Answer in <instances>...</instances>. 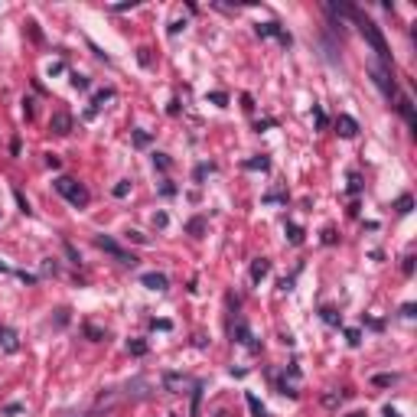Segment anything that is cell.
I'll use <instances>...</instances> for the list:
<instances>
[{"mask_svg":"<svg viewBox=\"0 0 417 417\" xmlns=\"http://www.w3.org/2000/svg\"><path fill=\"white\" fill-rule=\"evenodd\" d=\"M94 244H98L101 251H108L111 258H118L121 264H127V268H134V264H137V258H134V254H127L124 248H121V244L114 241V238H108V235H94Z\"/></svg>","mask_w":417,"mask_h":417,"instance_id":"7a4b0ae2","label":"cell"},{"mask_svg":"<svg viewBox=\"0 0 417 417\" xmlns=\"http://www.w3.org/2000/svg\"><path fill=\"white\" fill-rule=\"evenodd\" d=\"M411 205H414V199H411V196H401L398 202H394V209H398L401 215H408V212H411Z\"/></svg>","mask_w":417,"mask_h":417,"instance_id":"e0dca14e","label":"cell"},{"mask_svg":"<svg viewBox=\"0 0 417 417\" xmlns=\"http://www.w3.org/2000/svg\"><path fill=\"white\" fill-rule=\"evenodd\" d=\"M13 196H16V205H20V212H26V215H30V202H26V196L20 192V189H13Z\"/></svg>","mask_w":417,"mask_h":417,"instance_id":"484cf974","label":"cell"},{"mask_svg":"<svg viewBox=\"0 0 417 417\" xmlns=\"http://www.w3.org/2000/svg\"><path fill=\"white\" fill-rule=\"evenodd\" d=\"M72 85L79 88V92H88V88H92V82H88L85 75H79V72H75V75H72Z\"/></svg>","mask_w":417,"mask_h":417,"instance_id":"ac0fdd59","label":"cell"},{"mask_svg":"<svg viewBox=\"0 0 417 417\" xmlns=\"http://www.w3.org/2000/svg\"><path fill=\"white\" fill-rule=\"evenodd\" d=\"M346 339L352 342V346H359V342H362V332H359V329H346Z\"/></svg>","mask_w":417,"mask_h":417,"instance_id":"f546056e","label":"cell"},{"mask_svg":"<svg viewBox=\"0 0 417 417\" xmlns=\"http://www.w3.org/2000/svg\"><path fill=\"white\" fill-rule=\"evenodd\" d=\"M127 349H131V355H147V342H143V339H131Z\"/></svg>","mask_w":417,"mask_h":417,"instance_id":"2e32d148","label":"cell"},{"mask_svg":"<svg viewBox=\"0 0 417 417\" xmlns=\"http://www.w3.org/2000/svg\"><path fill=\"white\" fill-rule=\"evenodd\" d=\"M153 222H157V229H166V222H170V219H166V212H157Z\"/></svg>","mask_w":417,"mask_h":417,"instance_id":"d6a6232c","label":"cell"},{"mask_svg":"<svg viewBox=\"0 0 417 417\" xmlns=\"http://www.w3.org/2000/svg\"><path fill=\"white\" fill-rule=\"evenodd\" d=\"M248 408H251V414L254 417H268V411H264V404L254 398V394H248Z\"/></svg>","mask_w":417,"mask_h":417,"instance_id":"5bb4252c","label":"cell"},{"mask_svg":"<svg viewBox=\"0 0 417 417\" xmlns=\"http://www.w3.org/2000/svg\"><path fill=\"white\" fill-rule=\"evenodd\" d=\"M111 98H114V92H111V88H104V92H98V94H94V108H92V111L104 108V101H111Z\"/></svg>","mask_w":417,"mask_h":417,"instance_id":"9a60e30c","label":"cell"},{"mask_svg":"<svg viewBox=\"0 0 417 417\" xmlns=\"http://www.w3.org/2000/svg\"><path fill=\"white\" fill-rule=\"evenodd\" d=\"M150 140H153V137H150L147 131H134V143H137V147H147Z\"/></svg>","mask_w":417,"mask_h":417,"instance_id":"d4e9b609","label":"cell"},{"mask_svg":"<svg viewBox=\"0 0 417 417\" xmlns=\"http://www.w3.org/2000/svg\"><path fill=\"white\" fill-rule=\"evenodd\" d=\"M186 232H189V235H202V232H205V219H202V215H196V219H189V225H186Z\"/></svg>","mask_w":417,"mask_h":417,"instance_id":"7c38bea8","label":"cell"},{"mask_svg":"<svg viewBox=\"0 0 417 417\" xmlns=\"http://www.w3.org/2000/svg\"><path fill=\"white\" fill-rule=\"evenodd\" d=\"M49 131H52V134H59V137L72 134V114H65V111H55L52 118H49Z\"/></svg>","mask_w":417,"mask_h":417,"instance_id":"3957f363","label":"cell"},{"mask_svg":"<svg viewBox=\"0 0 417 417\" xmlns=\"http://www.w3.org/2000/svg\"><path fill=\"white\" fill-rule=\"evenodd\" d=\"M209 101L219 104V108H225V104H229V94H225V92H212V94H209Z\"/></svg>","mask_w":417,"mask_h":417,"instance_id":"44dd1931","label":"cell"},{"mask_svg":"<svg viewBox=\"0 0 417 417\" xmlns=\"http://www.w3.org/2000/svg\"><path fill=\"white\" fill-rule=\"evenodd\" d=\"M371 381H375L378 388H388V385H394V381H398V375H375Z\"/></svg>","mask_w":417,"mask_h":417,"instance_id":"d6986e66","label":"cell"},{"mask_svg":"<svg viewBox=\"0 0 417 417\" xmlns=\"http://www.w3.org/2000/svg\"><path fill=\"white\" fill-rule=\"evenodd\" d=\"M127 192H131V183H127V180H121L118 186H114V196H118V199H124Z\"/></svg>","mask_w":417,"mask_h":417,"instance_id":"4316f807","label":"cell"},{"mask_svg":"<svg viewBox=\"0 0 417 417\" xmlns=\"http://www.w3.org/2000/svg\"><path fill=\"white\" fill-rule=\"evenodd\" d=\"M212 170H215V166H212V163H202V166H196V183H202V180H205V176L212 173Z\"/></svg>","mask_w":417,"mask_h":417,"instance_id":"603a6c76","label":"cell"},{"mask_svg":"<svg viewBox=\"0 0 417 417\" xmlns=\"http://www.w3.org/2000/svg\"><path fill=\"white\" fill-rule=\"evenodd\" d=\"M258 36H277V40L283 43V46H290V33L280 30V23H258Z\"/></svg>","mask_w":417,"mask_h":417,"instance_id":"5b68a950","label":"cell"},{"mask_svg":"<svg viewBox=\"0 0 417 417\" xmlns=\"http://www.w3.org/2000/svg\"><path fill=\"white\" fill-rule=\"evenodd\" d=\"M313 118H316V127H320V131H326V127H329V118H326V111L320 108V104H313Z\"/></svg>","mask_w":417,"mask_h":417,"instance_id":"4fadbf2b","label":"cell"},{"mask_svg":"<svg viewBox=\"0 0 417 417\" xmlns=\"http://www.w3.org/2000/svg\"><path fill=\"white\" fill-rule=\"evenodd\" d=\"M235 336H238V342H244V346H251V329H248V323H244V320H238V326H235Z\"/></svg>","mask_w":417,"mask_h":417,"instance_id":"8fae6325","label":"cell"},{"mask_svg":"<svg viewBox=\"0 0 417 417\" xmlns=\"http://www.w3.org/2000/svg\"><path fill=\"white\" fill-rule=\"evenodd\" d=\"M336 134L339 137H355V134H359V121L349 118V114H339V118H336Z\"/></svg>","mask_w":417,"mask_h":417,"instance_id":"8992f818","label":"cell"},{"mask_svg":"<svg viewBox=\"0 0 417 417\" xmlns=\"http://www.w3.org/2000/svg\"><path fill=\"white\" fill-rule=\"evenodd\" d=\"M280 199H287L283 192H271V196H264V202H280Z\"/></svg>","mask_w":417,"mask_h":417,"instance_id":"f35d334b","label":"cell"},{"mask_svg":"<svg viewBox=\"0 0 417 417\" xmlns=\"http://www.w3.org/2000/svg\"><path fill=\"white\" fill-rule=\"evenodd\" d=\"M140 283L143 287H150V290H166V274H157V271H150V274H143L140 277Z\"/></svg>","mask_w":417,"mask_h":417,"instance_id":"52a82bcc","label":"cell"},{"mask_svg":"<svg viewBox=\"0 0 417 417\" xmlns=\"http://www.w3.org/2000/svg\"><path fill=\"white\" fill-rule=\"evenodd\" d=\"M287 238H290V244H300L303 241V232H300L297 225H287Z\"/></svg>","mask_w":417,"mask_h":417,"instance_id":"ffe728a7","label":"cell"},{"mask_svg":"<svg viewBox=\"0 0 417 417\" xmlns=\"http://www.w3.org/2000/svg\"><path fill=\"white\" fill-rule=\"evenodd\" d=\"M199 404H202V385H196V391H192V417L199 414Z\"/></svg>","mask_w":417,"mask_h":417,"instance_id":"cb8c5ba5","label":"cell"},{"mask_svg":"<svg viewBox=\"0 0 417 417\" xmlns=\"http://www.w3.org/2000/svg\"><path fill=\"white\" fill-rule=\"evenodd\" d=\"M20 411H23V404H7V408H3V414H20Z\"/></svg>","mask_w":417,"mask_h":417,"instance_id":"74e56055","label":"cell"},{"mask_svg":"<svg viewBox=\"0 0 417 417\" xmlns=\"http://www.w3.org/2000/svg\"><path fill=\"white\" fill-rule=\"evenodd\" d=\"M52 186H55V192H59V196H65L72 205H75V209H85L88 199H92V196H88V189L82 186V183H75L72 176H59Z\"/></svg>","mask_w":417,"mask_h":417,"instance_id":"6da1fadb","label":"cell"},{"mask_svg":"<svg viewBox=\"0 0 417 417\" xmlns=\"http://www.w3.org/2000/svg\"><path fill=\"white\" fill-rule=\"evenodd\" d=\"M183 26H186V23H183V20H173V23H170V36H176V33L183 30Z\"/></svg>","mask_w":417,"mask_h":417,"instance_id":"e575fe53","label":"cell"},{"mask_svg":"<svg viewBox=\"0 0 417 417\" xmlns=\"http://www.w3.org/2000/svg\"><path fill=\"white\" fill-rule=\"evenodd\" d=\"M46 163H49V166H52V170H59V166H62V160L55 157V153H46Z\"/></svg>","mask_w":417,"mask_h":417,"instance_id":"1f68e13d","label":"cell"},{"mask_svg":"<svg viewBox=\"0 0 417 417\" xmlns=\"http://www.w3.org/2000/svg\"><path fill=\"white\" fill-rule=\"evenodd\" d=\"M85 332H88V336H92V339H104V332H98V329H94V326H85Z\"/></svg>","mask_w":417,"mask_h":417,"instance_id":"ab89813d","label":"cell"},{"mask_svg":"<svg viewBox=\"0 0 417 417\" xmlns=\"http://www.w3.org/2000/svg\"><path fill=\"white\" fill-rule=\"evenodd\" d=\"M371 79H375V85L381 88V92H385V98H394V82H391V72L385 69V65H381V69H371Z\"/></svg>","mask_w":417,"mask_h":417,"instance_id":"277c9868","label":"cell"},{"mask_svg":"<svg viewBox=\"0 0 417 417\" xmlns=\"http://www.w3.org/2000/svg\"><path fill=\"white\" fill-rule=\"evenodd\" d=\"M65 254H69V261H72V264H79V251H75V244H69V241H65Z\"/></svg>","mask_w":417,"mask_h":417,"instance_id":"f1b7e54d","label":"cell"},{"mask_svg":"<svg viewBox=\"0 0 417 417\" xmlns=\"http://www.w3.org/2000/svg\"><path fill=\"white\" fill-rule=\"evenodd\" d=\"M349 417H369V414H362V411H355V414H349Z\"/></svg>","mask_w":417,"mask_h":417,"instance_id":"7bdbcfd3","label":"cell"},{"mask_svg":"<svg viewBox=\"0 0 417 417\" xmlns=\"http://www.w3.org/2000/svg\"><path fill=\"white\" fill-rule=\"evenodd\" d=\"M244 170H271V160L268 157H254V160H244Z\"/></svg>","mask_w":417,"mask_h":417,"instance_id":"30bf717a","label":"cell"},{"mask_svg":"<svg viewBox=\"0 0 417 417\" xmlns=\"http://www.w3.org/2000/svg\"><path fill=\"white\" fill-rule=\"evenodd\" d=\"M153 166L157 170H170V157L166 153H153Z\"/></svg>","mask_w":417,"mask_h":417,"instance_id":"7402d4cb","label":"cell"},{"mask_svg":"<svg viewBox=\"0 0 417 417\" xmlns=\"http://www.w3.org/2000/svg\"><path fill=\"white\" fill-rule=\"evenodd\" d=\"M55 323H59V326H65V323H69V310H59V316H55Z\"/></svg>","mask_w":417,"mask_h":417,"instance_id":"d590c367","label":"cell"},{"mask_svg":"<svg viewBox=\"0 0 417 417\" xmlns=\"http://www.w3.org/2000/svg\"><path fill=\"white\" fill-rule=\"evenodd\" d=\"M385 417H401V414H398L394 408H385Z\"/></svg>","mask_w":417,"mask_h":417,"instance_id":"b9f144b4","label":"cell"},{"mask_svg":"<svg viewBox=\"0 0 417 417\" xmlns=\"http://www.w3.org/2000/svg\"><path fill=\"white\" fill-rule=\"evenodd\" d=\"M127 238H131V241H137V244H150V238L140 235V232H127Z\"/></svg>","mask_w":417,"mask_h":417,"instance_id":"4dcf8cb0","label":"cell"},{"mask_svg":"<svg viewBox=\"0 0 417 417\" xmlns=\"http://www.w3.org/2000/svg\"><path fill=\"white\" fill-rule=\"evenodd\" d=\"M160 192H163V196H173L176 186H173V183H163V186H160Z\"/></svg>","mask_w":417,"mask_h":417,"instance_id":"8d00e7d4","label":"cell"},{"mask_svg":"<svg viewBox=\"0 0 417 417\" xmlns=\"http://www.w3.org/2000/svg\"><path fill=\"white\" fill-rule=\"evenodd\" d=\"M320 316H323V320H326V323H329V326H339V323H342V320H339V316H336V310H323V313H320Z\"/></svg>","mask_w":417,"mask_h":417,"instance_id":"83f0119b","label":"cell"},{"mask_svg":"<svg viewBox=\"0 0 417 417\" xmlns=\"http://www.w3.org/2000/svg\"><path fill=\"white\" fill-rule=\"evenodd\" d=\"M359 189H362V180H359V176H352V180H349V192H359Z\"/></svg>","mask_w":417,"mask_h":417,"instance_id":"836d02e7","label":"cell"},{"mask_svg":"<svg viewBox=\"0 0 417 417\" xmlns=\"http://www.w3.org/2000/svg\"><path fill=\"white\" fill-rule=\"evenodd\" d=\"M268 274H271V261H268V258H258V261L251 264V280H254V283H261Z\"/></svg>","mask_w":417,"mask_h":417,"instance_id":"9c48e42d","label":"cell"},{"mask_svg":"<svg viewBox=\"0 0 417 417\" xmlns=\"http://www.w3.org/2000/svg\"><path fill=\"white\" fill-rule=\"evenodd\" d=\"M404 274H414V258H404Z\"/></svg>","mask_w":417,"mask_h":417,"instance_id":"60d3db41","label":"cell"},{"mask_svg":"<svg viewBox=\"0 0 417 417\" xmlns=\"http://www.w3.org/2000/svg\"><path fill=\"white\" fill-rule=\"evenodd\" d=\"M398 111H401V118L408 121V127H414V131H417V114H414L411 98H398Z\"/></svg>","mask_w":417,"mask_h":417,"instance_id":"ba28073f","label":"cell"}]
</instances>
